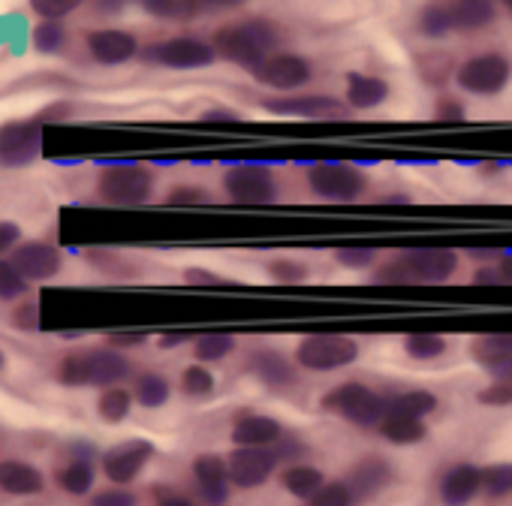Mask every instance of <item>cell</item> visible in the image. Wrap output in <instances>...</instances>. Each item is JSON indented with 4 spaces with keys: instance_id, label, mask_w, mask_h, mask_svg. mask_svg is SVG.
Segmentation results:
<instances>
[{
    "instance_id": "cell-1",
    "label": "cell",
    "mask_w": 512,
    "mask_h": 506,
    "mask_svg": "<svg viewBox=\"0 0 512 506\" xmlns=\"http://www.w3.org/2000/svg\"><path fill=\"white\" fill-rule=\"evenodd\" d=\"M461 257L452 247H407L386 263H377L374 281L377 284H446L455 278Z\"/></svg>"
},
{
    "instance_id": "cell-2",
    "label": "cell",
    "mask_w": 512,
    "mask_h": 506,
    "mask_svg": "<svg viewBox=\"0 0 512 506\" xmlns=\"http://www.w3.org/2000/svg\"><path fill=\"white\" fill-rule=\"evenodd\" d=\"M211 46L217 58L253 73L266 58H272L281 49V31L269 19H244L214 31Z\"/></svg>"
},
{
    "instance_id": "cell-3",
    "label": "cell",
    "mask_w": 512,
    "mask_h": 506,
    "mask_svg": "<svg viewBox=\"0 0 512 506\" xmlns=\"http://www.w3.org/2000/svg\"><path fill=\"white\" fill-rule=\"evenodd\" d=\"M127 377H130V362L115 347H91L82 353H70L58 365V383H64L70 389H82V386L109 389Z\"/></svg>"
},
{
    "instance_id": "cell-4",
    "label": "cell",
    "mask_w": 512,
    "mask_h": 506,
    "mask_svg": "<svg viewBox=\"0 0 512 506\" xmlns=\"http://www.w3.org/2000/svg\"><path fill=\"white\" fill-rule=\"evenodd\" d=\"M320 407L329 416H338L347 425L362 428V431H371V428L377 431L380 422L386 419V395L362 380H344V383L332 386L320 398Z\"/></svg>"
},
{
    "instance_id": "cell-5",
    "label": "cell",
    "mask_w": 512,
    "mask_h": 506,
    "mask_svg": "<svg viewBox=\"0 0 512 506\" xmlns=\"http://www.w3.org/2000/svg\"><path fill=\"white\" fill-rule=\"evenodd\" d=\"M362 347L353 335L341 332H320V335H305L296 344V365L311 374H335L350 368L359 359Z\"/></svg>"
},
{
    "instance_id": "cell-6",
    "label": "cell",
    "mask_w": 512,
    "mask_h": 506,
    "mask_svg": "<svg viewBox=\"0 0 512 506\" xmlns=\"http://www.w3.org/2000/svg\"><path fill=\"white\" fill-rule=\"evenodd\" d=\"M305 178H308V187L317 199L335 202V205L359 202L368 193V175L356 163H344V160L311 163Z\"/></svg>"
},
{
    "instance_id": "cell-7",
    "label": "cell",
    "mask_w": 512,
    "mask_h": 506,
    "mask_svg": "<svg viewBox=\"0 0 512 506\" xmlns=\"http://www.w3.org/2000/svg\"><path fill=\"white\" fill-rule=\"evenodd\" d=\"M97 193L109 205H121V208L145 205L154 196V172L136 163L106 166L97 178Z\"/></svg>"
},
{
    "instance_id": "cell-8",
    "label": "cell",
    "mask_w": 512,
    "mask_h": 506,
    "mask_svg": "<svg viewBox=\"0 0 512 506\" xmlns=\"http://www.w3.org/2000/svg\"><path fill=\"white\" fill-rule=\"evenodd\" d=\"M512 82V61L503 52H482L458 64L455 85L470 97H500Z\"/></svg>"
},
{
    "instance_id": "cell-9",
    "label": "cell",
    "mask_w": 512,
    "mask_h": 506,
    "mask_svg": "<svg viewBox=\"0 0 512 506\" xmlns=\"http://www.w3.org/2000/svg\"><path fill=\"white\" fill-rule=\"evenodd\" d=\"M223 190L235 205H272L278 199V178L263 163H235L223 172Z\"/></svg>"
},
{
    "instance_id": "cell-10",
    "label": "cell",
    "mask_w": 512,
    "mask_h": 506,
    "mask_svg": "<svg viewBox=\"0 0 512 506\" xmlns=\"http://www.w3.org/2000/svg\"><path fill=\"white\" fill-rule=\"evenodd\" d=\"M226 464H229L232 485L238 491L263 488L284 467L275 446L272 449H266V446H232V452L226 455Z\"/></svg>"
},
{
    "instance_id": "cell-11",
    "label": "cell",
    "mask_w": 512,
    "mask_h": 506,
    "mask_svg": "<svg viewBox=\"0 0 512 506\" xmlns=\"http://www.w3.org/2000/svg\"><path fill=\"white\" fill-rule=\"evenodd\" d=\"M266 112L281 115V118H305V121H323V124H335V121H350L353 109L332 94H293V97H278V100H266L263 103Z\"/></svg>"
},
{
    "instance_id": "cell-12",
    "label": "cell",
    "mask_w": 512,
    "mask_h": 506,
    "mask_svg": "<svg viewBox=\"0 0 512 506\" xmlns=\"http://www.w3.org/2000/svg\"><path fill=\"white\" fill-rule=\"evenodd\" d=\"M43 142V121H7L0 124V166L4 169H22L40 157Z\"/></svg>"
},
{
    "instance_id": "cell-13",
    "label": "cell",
    "mask_w": 512,
    "mask_h": 506,
    "mask_svg": "<svg viewBox=\"0 0 512 506\" xmlns=\"http://www.w3.org/2000/svg\"><path fill=\"white\" fill-rule=\"evenodd\" d=\"M260 85L272 88V91H284V94H296L299 88H305L314 79V67L308 58L296 55V52H275L272 58H266L260 67L250 73Z\"/></svg>"
},
{
    "instance_id": "cell-14",
    "label": "cell",
    "mask_w": 512,
    "mask_h": 506,
    "mask_svg": "<svg viewBox=\"0 0 512 506\" xmlns=\"http://www.w3.org/2000/svg\"><path fill=\"white\" fill-rule=\"evenodd\" d=\"M299 371L302 368L296 365V359L287 356L278 347H260V350H253L247 356V374L260 386L272 389V392L296 389L299 386Z\"/></svg>"
},
{
    "instance_id": "cell-15",
    "label": "cell",
    "mask_w": 512,
    "mask_h": 506,
    "mask_svg": "<svg viewBox=\"0 0 512 506\" xmlns=\"http://www.w3.org/2000/svg\"><path fill=\"white\" fill-rule=\"evenodd\" d=\"M145 58L154 61V64H160V67H169V70H202V67H211L214 64L217 52L205 40H196V37H172V40L154 43L145 52Z\"/></svg>"
},
{
    "instance_id": "cell-16",
    "label": "cell",
    "mask_w": 512,
    "mask_h": 506,
    "mask_svg": "<svg viewBox=\"0 0 512 506\" xmlns=\"http://www.w3.org/2000/svg\"><path fill=\"white\" fill-rule=\"evenodd\" d=\"M151 458H154V443L133 437V440H124V443H115L112 449H106L100 464L112 485L127 488L130 482H136V476L148 467Z\"/></svg>"
},
{
    "instance_id": "cell-17",
    "label": "cell",
    "mask_w": 512,
    "mask_h": 506,
    "mask_svg": "<svg viewBox=\"0 0 512 506\" xmlns=\"http://www.w3.org/2000/svg\"><path fill=\"white\" fill-rule=\"evenodd\" d=\"M193 485H196V494L205 506H226L229 503V494H232V476H229V464H226V455H217V452H202L196 455L193 467Z\"/></svg>"
},
{
    "instance_id": "cell-18",
    "label": "cell",
    "mask_w": 512,
    "mask_h": 506,
    "mask_svg": "<svg viewBox=\"0 0 512 506\" xmlns=\"http://www.w3.org/2000/svg\"><path fill=\"white\" fill-rule=\"evenodd\" d=\"M482 494V467L473 461H455L437 479V497L443 506H470Z\"/></svg>"
},
{
    "instance_id": "cell-19",
    "label": "cell",
    "mask_w": 512,
    "mask_h": 506,
    "mask_svg": "<svg viewBox=\"0 0 512 506\" xmlns=\"http://www.w3.org/2000/svg\"><path fill=\"white\" fill-rule=\"evenodd\" d=\"M232 446H278L287 437V428L281 419L269 416V413H253V410H241L232 422Z\"/></svg>"
},
{
    "instance_id": "cell-20",
    "label": "cell",
    "mask_w": 512,
    "mask_h": 506,
    "mask_svg": "<svg viewBox=\"0 0 512 506\" xmlns=\"http://www.w3.org/2000/svg\"><path fill=\"white\" fill-rule=\"evenodd\" d=\"M347 482L353 485L359 503H368V500H374L377 494H383V491L395 482V467H392V461L383 458V455H362V458L350 467Z\"/></svg>"
},
{
    "instance_id": "cell-21",
    "label": "cell",
    "mask_w": 512,
    "mask_h": 506,
    "mask_svg": "<svg viewBox=\"0 0 512 506\" xmlns=\"http://www.w3.org/2000/svg\"><path fill=\"white\" fill-rule=\"evenodd\" d=\"M10 263L25 281H49L61 272V253L49 241H28L16 247Z\"/></svg>"
},
{
    "instance_id": "cell-22",
    "label": "cell",
    "mask_w": 512,
    "mask_h": 506,
    "mask_svg": "<svg viewBox=\"0 0 512 506\" xmlns=\"http://www.w3.org/2000/svg\"><path fill=\"white\" fill-rule=\"evenodd\" d=\"M88 52L97 64L103 67H118V64H127L130 58L139 55V43L133 34L127 31H115V28H106V31H94L88 34Z\"/></svg>"
},
{
    "instance_id": "cell-23",
    "label": "cell",
    "mask_w": 512,
    "mask_h": 506,
    "mask_svg": "<svg viewBox=\"0 0 512 506\" xmlns=\"http://www.w3.org/2000/svg\"><path fill=\"white\" fill-rule=\"evenodd\" d=\"M392 88L386 79L380 76H368V73H347V88H344V103L353 112H371L380 109L389 100Z\"/></svg>"
},
{
    "instance_id": "cell-24",
    "label": "cell",
    "mask_w": 512,
    "mask_h": 506,
    "mask_svg": "<svg viewBox=\"0 0 512 506\" xmlns=\"http://www.w3.org/2000/svg\"><path fill=\"white\" fill-rule=\"evenodd\" d=\"M455 34H479L497 22V0H449Z\"/></svg>"
},
{
    "instance_id": "cell-25",
    "label": "cell",
    "mask_w": 512,
    "mask_h": 506,
    "mask_svg": "<svg viewBox=\"0 0 512 506\" xmlns=\"http://www.w3.org/2000/svg\"><path fill=\"white\" fill-rule=\"evenodd\" d=\"M278 482H281V488L290 497L308 503L326 485V473L317 464H311V461H296V464H284L278 470Z\"/></svg>"
},
{
    "instance_id": "cell-26",
    "label": "cell",
    "mask_w": 512,
    "mask_h": 506,
    "mask_svg": "<svg viewBox=\"0 0 512 506\" xmlns=\"http://www.w3.org/2000/svg\"><path fill=\"white\" fill-rule=\"evenodd\" d=\"M43 488H46L43 473L34 464L16 461V458L0 461V491H7L13 497H31V494H40Z\"/></svg>"
},
{
    "instance_id": "cell-27",
    "label": "cell",
    "mask_w": 512,
    "mask_h": 506,
    "mask_svg": "<svg viewBox=\"0 0 512 506\" xmlns=\"http://www.w3.org/2000/svg\"><path fill=\"white\" fill-rule=\"evenodd\" d=\"M437 410H440V398L428 389H401V392L386 395V413L413 416V419L428 422V416H434Z\"/></svg>"
},
{
    "instance_id": "cell-28",
    "label": "cell",
    "mask_w": 512,
    "mask_h": 506,
    "mask_svg": "<svg viewBox=\"0 0 512 506\" xmlns=\"http://www.w3.org/2000/svg\"><path fill=\"white\" fill-rule=\"evenodd\" d=\"M377 434L389 446H416V443H422L428 437V422L425 419H413V416L386 413V419L380 422Z\"/></svg>"
},
{
    "instance_id": "cell-29",
    "label": "cell",
    "mask_w": 512,
    "mask_h": 506,
    "mask_svg": "<svg viewBox=\"0 0 512 506\" xmlns=\"http://www.w3.org/2000/svg\"><path fill=\"white\" fill-rule=\"evenodd\" d=\"M91 455H94V449H91V446H82V452L73 455V461H67V464L55 473L58 485H61L67 494L82 497V494L91 491V485H94V461H91Z\"/></svg>"
},
{
    "instance_id": "cell-30",
    "label": "cell",
    "mask_w": 512,
    "mask_h": 506,
    "mask_svg": "<svg viewBox=\"0 0 512 506\" xmlns=\"http://www.w3.org/2000/svg\"><path fill=\"white\" fill-rule=\"evenodd\" d=\"M512 356V332H488V335H476L470 341V359L488 371L491 365L503 362Z\"/></svg>"
},
{
    "instance_id": "cell-31",
    "label": "cell",
    "mask_w": 512,
    "mask_h": 506,
    "mask_svg": "<svg viewBox=\"0 0 512 506\" xmlns=\"http://www.w3.org/2000/svg\"><path fill=\"white\" fill-rule=\"evenodd\" d=\"M416 31L425 37V40H443L449 34H455V25H452V10H449V0H428V4L419 10V19H416Z\"/></svg>"
},
{
    "instance_id": "cell-32",
    "label": "cell",
    "mask_w": 512,
    "mask_h": 506,
    "mask_svg": "<svg viewBox=\"0 0 512 506\" xmlns=\"http://www.w3.org/2000/svg\"><path fill=\"white\" fill-rule=\"evenodd\" d=\"M401 347L413 362H437L440 356H446L449 338L440 332H410L401 338Z\"/></svg>"
},
{
    "instance_id": "cell-33",
    "label": "cell",
    "mask_w": 512,
    "mask_h": 506,
    "mask_svg": "<svg viewBox=\"0 0 512 506\" xmlns=\"http://www.w3.org/2000/svg\"><path fill=\"white\" fill-rule=\"evenodd\" d=\"M133 398L145 410H160L172 398V383L163 374H154V371L139 374L136 383H133Z\"/></svg>"
},
{
    "instance_id": "cell-34",
    "label": "cell",
    "mask_w": 512,
    "mask_h": 506,
    "mask_svg": "<svg viewBox=\"0 0 512 506\" xmlns=\"http://www.w3.org/2000/svg\"><path fill=\"white\" fill-rule=\"evenodd\" d=\"M232 353H235V335L229 332H205V335H196L193 341V359L202 365H217Z\"/></svg>"
},
{
    "instance_id": "cell-35",
    "label": "cell",
    "mask_w": 512,
    "mask_h": 506,
    "mask_svg": "<svg viewBox=\"0 0 512 506\" xmlns=\"http://www.w3.org/2000/svg\"><path fill=\"white\" fill-rule=\"evenodd\" d=\"M133 401H136V398H133V392H130V389H124V386H109V389H103V392H100L97 413H100V419H103V422L118 425V422H124V419L130 416Z\"/></svg>"
},
{
    "instance_id": "cell-36",
    "label": "cell",
    "mask_w": 512,
    "mask_h": 506,
    "mask_svg": "<svg viewBox=\"0 0 512 506\" xmlns=\"http://www.w3.org/2000/svg\"><path fill=\"white\" fill-rule=\"evenodd\" d=\"M181 392L187 395V398H193V401H205V398H211L214 395V389H217V377H214V371L208 368V365H202V362H193V365H187L184 371H181Z\"/></svg>"
},
{
    "instance_id": "cell-37",
    "label": "cell",
    "mask_w": 512,
    "mask_h": 506,
    "mask_svg": "<svg viewBox=\"0 0 512 506\" xmlns=\"http://www.w3.org/2000/svg\"><path fill=\"white\" fill-rule=\"evenodd\" d=\"M482 494L488 500L512 497V461H497L482 467Z\"/></svg>"
},
{
    "instance_id": "cell-38",
    "label": "cell",
    "mask_w": 512,
    "mask_h": 506,
    "mask_svg": "<svg viewBox=\"0 0 512 506\" xmlns=\"http://www.w3.org/2000/svg\"><path fill=\"white\" fill-rule=\"evenodd\" d=\"M305 506H359V497L344 476V479H326V485Z\"/></svg>"
},
{
    "instance_id": "cell-39",
    "label": "cell",
    "mask_w": 512,
    "mask_h": 506,
    "mask_svg": "<svg viewBox=\"0 0 512 506\" xmlns=\"http://www.w3.org/2000/svg\"><path fill=\"white\" fill-rule=\"evenodd\" d=\"M31 43H34V49L43 52V55H58V52H64V46H67V28H64L61 22L43 19V22L34 28Z\"/></svg>"
},
{
    "instance_id": "cell-40",
    "label": "cell",
    "mask_w": 512,
    "mask_h": 506,
    "mask_svg": "<svg viewBox=\"0 0 512 506\" xmlns=\"http://www.w3.org/2000/svg\"><path fill=\"white\" fill-rule=\"evenodd\" d=\"M266 275L275 281V284H302L308 281V263L296 260V257H275L266 263Z\"/></svg>"
},
{
    "instance_id": "cell-41",
    "label": "cell",
    "mask_w": 512,
    "mask_h": 506,
    "mask_svg": "<svg viewBox=\"0 0 512 506\" xmlns=\"http://www.w3.org/2000/svg\"><path fill=\"white\" fill-rule=\"evenodd\" d=\"M377 250L374 247H338L335 250V266L347 272H374L377 269Z\"/></svg>"
},
{
    "instance_id": "cell-42",
    "label": "cell",
    "mask_w": 512,
    "mask_h": 506,
    "mask_svg": "<svg viewBox=\"0 0 512 506\" xmlns=\"http://www.w3.org/2000/svg\"><path fill=\"white\" fill-rule=\"evenodd\" d=\"M419 76H422V82L425 85H446V79H449V73H455L458 67L452 64V58L449 55H440V52H431V55H422L419 61Z\"/></svg>"
},
{
    "instance_id": "cell-43",
    "label": "cell",
    "mask_w": 512,
    "mask_h": 506,
    "mask_svg": "<svg viewBox=\"0 0 512 506\" xmlns=\"http://www.w3.org/2000/svg\"><path fill=\"white\" fill-rule=\"evenodd\" d=\"M139 7L157 19H181L196 10V0H139Z\"/></svg>"
},
{
    "instance_id": "cell-44",
    "label": "cell",
    "mask_w": 512,
    "mask_h": 506,
    "mask_svg": "<svg viewBox=\"0 0 512 506\" xmlns=\"http://www.w3.org/2000/svg\"><path fill=\"white\" fill-rule=\"evenodd\" d=\"M211 202V193L202 184H175L166 193V205L172 208H193V205H205Z\"/></svg>"
},
{
    "instance_id": "cell-45",
    "label": "cell",
    "mask_w": 512,
    "mask_h": 506,
    "mask_svg": "<svg viewBox=\"0 0 512 506\" xmlns=\"http://www.w3.org/2000/svg\"><path fill=\"white\" fill-rule=\"evenodd\" d=\"M25 293H28V281L16 272V266L10 260H0V299L16 302Z\"/></svg>"
},
{
    "instance_id": "cell-46",
    "label": "cell",
    "mask_w": 512,
    "mask_h": 506,
    "mask_svg": "<svg viewBox=\"0 0 512 506\" xmlns=\"http://www.w3.org/2000/svg\"><path fill=\"white\" fill-rule=\"evenodd\" d=\"M476 401L482 407H512V380H491L476 392Z\"/></svg>"
},
{
    "instance_id": "cell-47",
    "label": "cell",
    "mask_w": 512,
    "mask_h": 506,
    "mask_svg": "<svg viewBox=\"0 0 512 506\" xmlns=\"http://www.w3.org/2000/svg\"><path fill=\"white\" fill-rule=\"evenodd\" d=\"M85 0H31V10L40 16V19H49V22H58L64 16H70L73 10H79Z\"/></svg>"
},
{
    "instance_id": "cell-48",
    "label": "cell",
    "mask_w": 512,
    "mask_h": 506,
    "mask_svg": "<svg viewBox=\"0 0 512 506\" xmlns=\"http://www.w3.org/2000/svg\"><path fill=\"white\" fill-rule=\"evenodd\" d=\"M88 506H136V494L130 488H121V485H112V488H103L91 497Z\"/></svg>"
},
{
    "instance_id": "cell-49",
    "label": "cell",
    "mask_w": 512,
    "mask_h": 506,
    "mask_svg": "<svg viewBox=\"0 0 512 506\" xmlns=\"http://www.w3.org/2000/svg\"><path fill=\"white\" fill-rule=\"evenodd\" d=\"M467 118V112H464V106L455 100V97H440L437 100V106H434V121H440V124H461Z\"/></svg>"
},
{
    "instance_id": "cell-50",
    "label": "cell",
    "mask_w": 512,
    "mask_h": 506,
    "mask_svg": "<svg viewBox=\"0 0 512 506\" xmlns=\"http://www.w3.org/2000/svg\"><path fill=\"white\" fill-rule=\"evenodd\" d=\"M184 284H190V287H220V284H226V281H223L220 275L208 272V269L193 266V269L184 272Z\"/></svg>"
},
{
    "instance_id": "cell-51",
    "label": "cell",
    "mask_w": 512,
    "mask_h": 506,
    "mask_svg": "<svg viewBox=\"0 0 512 506\" xmlns=\"http://www.w3.org/2000/svg\"><path fill=\"white\" fill-rule=\"evenodd\" d=\"M13 323H16L19 329H40V308H37L34 302L16 308V311H13Z\"/></svg>"
},
{
    "instance_id": "cell-52",
    "label": "cell",
    "mask_w": 512,
    "mask_h": 506,
    "mask_svg": "<svg viewBox=\"0 0 512 506\" xmlns=\"http://www.w3.org/2000/svg\"><path fill=\"white\" fill-rule=\"evenodd\" d=\"M145 338H148V335H142V332H112V335H106L109 347H115V350H124V347H142V344H145Z\"/></svg>"
},
{
    "instance_id": "cell-53",
    "label": "cell",
    "mask_w": 512,
    "mask_h": 506,
    "mask_svg": "<svg viewBox=\"0 0 512 506\" xmlns=\"http://www.w3.org/2000/svg\"><path fill=\"white\" fill-rule=\"evenodd\" d=\"M199 121L202 124H241V115L232 109H208V112H202Z\"/></svg>"
},
{
    "instance_id": "cell-54",
    "label": "cell",
    "mask_w": 512,
    "mask_h": 506,
    "mask_svg": "<svg viewBox=\"0 0 512 506\" xmlns=\"http://www.w3.org/2000/svg\"><path fill=\"white\" fill-rule=\"evenodd\" d=\"M473 284L476 287H503V278H500L497 266H479L473 272Z\"/></svg>"
},
{
    "instance_id": "cell-55",
    "label": "cell",
    "mask_w": 512,
    "mask_h": 506,
    "mask_svg": "<svg viewBox=\"0 0 512 506\" xmlns=\"http://www.w3.org/2000/svg\"><path fill=\"white\" fill-rule=\"evenodd\" d=\"M22 238V229L10 220H0V253H7L10 247H16V241Z\"/></svg>"
},
{
    "instance_id": "cell-56",
    "label": "cell",
    "mask_w": 512,
    "mask_h": 506,
    "mask_svg": "<svg viewBox=\"0 0 512 506\" xmlns=\"http://www.w3.org/2000/svg\"><path fill=\"white\" fill-rule=\"evenodd\" d=\"M157 494H160L157 506H205L202 500H193L187 494H175V491H157Z\"/></svg>"
},
{
    "instance_id": "cell-57",
    "label": "cell",
    "mask_w": 512,
    "mask_h": 506,
    "mask_svg": "<svg viewBox=\"0 0 512 506\" xmlns=\"http://www.w3.org/2000/svg\"><path fill=\"white\" fill-rule=\"evenodd\" d=\"M497 272H500V278H503V287H512V250H503V253H497Z\"/></svg>"
},
{
    "instance_id": "cell-58",
    "label": "cell",
    "mask_w": 512,
    "mask_h": 506,
    "mask_svg": "<svg viewBox=\"0 0 512 506\" xmlns=\"http://www.w3.org/2000/svg\"><path fill=\"white\" fill-rule=\"evenodd\" d=\"M485 374H488L491 380H512V356L503 359V362H497V365H491Z\"/></svg>"
},
{
    "instance_id": "cell-59",
    "label": "cell",
    "mask_w": 512,
    "mask_h": 506,
    "mask_svg": "<svg viewBox=\"0 0 512 506\" xmlns=\"http://www.w3.org/2000/svg\"><path fill=\"white\" fill-rule=\"evenodd\" d=\"M211 7V10H235V7H241L244 0H196V7Z\"/></svg>"
},
{
    "instance_id": "cell-60",
    "label": "cell",
    "mask_w": 512,
    "mask_h": 506,
    "mask_svg": "<svg viewBox=\"0 0 512 506\" xmlns=\"http://www.w3.org/2000/svg\"><path fill=\"white\" fill-rule=\"evenodd\" d=\"M94 7L100 13H121L127 7V0H94Z\"/></svg>"
},
{
    "instance_id": "cell-61",
    "label": "cell",
    "mask_w": 512,
    "mask_h": 506,
    "mask_svg": "<svg viewBox=\"0 0 512 506\" xmlns=\"http://www.w3.org/2000/svg\"><path fill=\"white\" fill-rule=\"evenodd\" d=\"M178 344H184V335H163V338H160V347H163V350L178 347Z\"/></svg>"
},
{
    "instance_id": "cell-62",
    "label": "cell",
    "mask_w": 512,
    "mask_h": 506,
    "mask_svg": "<svg viewBox=\"0 0 512 506\" xmlns=\"http://www.w3.org/2000/svg\"><path fill=\"white\" fill-rule=\"evenodd\" d=\"M497 7H503V10H506V16L512 19V0H497Z\"/></svg>"
},
{
    "instance_id": "cell-63",
    "label": "cell",
    "mask_w": 512,
    "mask_h": 506,
    "mask_svg": "<svg viewBox=\"0 0 512 506\" xmlns=\"http://www.w3.org/2000/svg\"><path fill=\"white\" fill-rule=\"evenodd\" d=\"M4 362H7V359H4V353H0V371H4Z\"/></svg>"
}]
</instances>
